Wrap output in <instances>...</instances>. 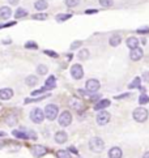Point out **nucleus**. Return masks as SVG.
<instances>
[{
    "label": "nucleus",
    "instance_id": "obj_1",
    "mask_svg": "<svg viewBox=\"0 0 149 158\" xmlns=\"http://www.w3.org/2000/svg\"><path fill=\"white\" fill-rule=\"evenodd\" d=\"M89 148H90V150L96 152V153H100V152L104 150L105 143H104V140L100 137H93L89 141Z\"/></svg>",
    "mask_w": 149,
    "mask_h": 158
},
{
    "label": "nucleus",
    "instance_id": "obj_2",
    "mask_svg": "<svg viewBox=\"0 0 149 158\" xmlns=\"http://www.w3.org/2000/svg\"><path fill=\"white\" fill-rule=\"evenodd\" d=\"M134 119L139 123H144L148 119V110L144 107H137L134 110Z\"/></svg>",
    "mask_w": 149,
    "mask_h": 158
},
{
    "label": "nucleus",
    "instance_id": "obj_3",
    "mask_svg": "<svg viewBox=\"0 0 149 158\" xmlns=\"http://www.w3.org/2000/svg\"><path fill=\"white\" fill-rule=\"evenodd\" d=\"M58 114H59V110H58V107H56L55 105H47V106H46V109H45V116L49 120L56 119Z\"/></svg>",
    "mask_w": 149,
    "mask_h": 158
},
{
    "label": "nucleus",
    "instance_id": "obj_4",
    "mask_svg": "<svg viewBox=\"0 0 149 158\" xmlns=\"http://www.w3.org/2000/svg\"><path fill=\"white\" fill-rule=\"evenodd\" d=\"M45 111L38 109V107H36V109H33L32 112H30V119L34 122V123H42L43 119H45Z\"/></svg>",
    "mask_w": 149,
    "mask_h": 158
},
{
    "label": "nucleus",
    "instance_id": "obj_5",
    "mask_svg": "<svg viewBox=\"0 0 149 158\" xmlns=\"http://www.w3.org/2000/svg\"><path fill=\"white\" fill-rule=\"evenodd\" d=\"M72 123V115L70 111H63L59 115V124L62 127H68Z\"/></svg>",
    "mask_w": 149,
    "mask_h": 158
},
{
    "label": "nucleus",
    "instance_id": "obj_6",
    "mask_svg": "<svg viewBox=\"0 0 149 158\" xmlns=\"http://www.w3.org/2000/svg\"><path fill=\"white\" fill-rule=\"evenodd\" d=\"M71 75H72V77L74 78V80H80V78H83V76H84V69H83V67L80 65V64L72 65V68H71Z\"/></svg>",
    "mask_w": 149,
    "mask_h": 158
},
{
    "label": "nucleus",
    "instance_id": "obj_7",
    "mask_svg": "<svg viewBox=\"0 0 149 158\" xmlns=\"http://www.w3.org/2000/svg\"><path fill=\"white\" fill-rule=\"evenodd\" d=\"M109 120H110V114L107 111H100L97 114V123L100 126H105V124L109 123Z\"/></svg>",
    "mask_w": 149,
    "mask_h": 158
},
{
    "label": "nucleus",
    "instance_id": "obj_8",
    "mask_svg": "<svg viewBox=\"0 0 149 158\" xmlns=\"http://www.w3.org/2000/svg\"><path fill=\"white\" fill-rule=\"evenodd\" d=\"M100 81L96 80V78H90V80L87 81V90L90 93H96L97 90L100 89Z\"/></svg>",
    "mask_w": 149,
    "mask_h": 158
},
{
    "label": "nucleus",
    "instance_id": "obj_9",
    "mask_svg": "<svg viewBox=\"0 0 149 158\" xmlns=\"http://www.w3.org/2000/svg\"><path fill=\"white\" fill-rule=\"evenodd\" d=\"M46 152H47V149H46L43 145H33L32 146V154L34 157H37V158L45 156Z\"/></svg>",
    "mask_w": 149,
    "mask_h": 158
},
{
    "label": "nucleus",
    "instance_id": "obj_10",
    "mask_svg": "<svg viewBox=\"0 0 149 158\" xmlns=\"http://www.w3.org/2000/svg\"><path fill=\"white\" fill-rule=\"evenodd\" d=\"M70 106L72 107L73 110H76V111H81L84 109V103H83V101H80L79 98L76 97H73L70 99Z\"/></svg>",
    "mask_w": 149,
    "mask_h": 158
},
{
    "label": "nucleus",
    "instance_id": "obj_11",
    "mask_svg": "<svg viewBox=\"0 0 149 158\" xmlns=\"http://www.w3.org/2000/svg\"><path fill=\"white\" fill-rule=\"evenodd\" d=\"M12 97H13V90H12V89L4 88V89L0 90V99L7 101V99H11Z\"/></svg>",
    "mask_w": 149,
    "mask_h": 158
},
{
    "label": "nucleus",
    "instance_id": "obj_12",
    "mask_svg": "<svg viewBox=\"0 0 149 158\" xmlns=\"http://www.w3.org/2000/svg\"><path fill=\"white\" fill-rule=\"evenodd\" d=\"M130 58H131V60H134V61L140 60L143 58V50L139 48V47L132 48V51H131V54H130Z\"/></svg>",
    "mask_w": 149,
    "mask_h": 158
},
{
    "label": "nucleus",
    "instance_id": "obj_13",
    "mask_svg": "<svg viewBox=\"0 0 149 158\" xmlns=\"http://www.w3.org/2000/svg\"><path fill=\"white\" fill-rule=\"evenodd\" d=\"M11 15H12V10H11L9 7H2L0 8V19L8 20L11 17Z\"/></svg>",
    "mask_w": 149,
    "mask_h": 158
},
{
    "label": "nucleus",
    "instance_id": "obj_14",
    "mask_svg": "<svg viewBox=\"0 0 149 158\" xmlns=\"http://www.w3.org/2000/svg\"><path fill=\"white\" fill-rule=\"evenodd\" d=\"M67 139H68V136H67V133L64 131H60V132H58L55 135V141L58 144H64L67 141Z\"/></svg>",
    "mask_w": 149,
    "mask_h": 158
},
{
    "label": "nucleus",
    "instance_id": "obj_15",
    "mask_svg": "<svg viewBox=\"0 0 149 158\" xmlns=\"http://www.w3.org/2000/svg\"><path fill=\"white\" fill-rule=\"evenodd\" d=\"M122 149H119L118 146L115 148H111L110 152H109V157L110 158H122Z\"/></svg>",
    "mask_w": 149,
    "mask_h": 158
},
{
    "label": "nucleus",
    "instance_id": "obj_16",
    "mask_svg": "<svg viewBox=\"0 0 149 158\" xmlns=\"http://www.w3.org/2000/svg\"><path fill=\"white\" fill-rule=\"evenodd\" d=\"M110 106V101L109 99H102V101H100L98 103H96V106H94V110H104V109H106V107H109Z\"/></svg>",
    "mask_w": 149,
    "mask_h": 158
},
{
    "label": "nucleus",
    "instance_id": "obj_17",
    "mask_svg": "<svg viewBox=\"0 0 149 158\" xmlns=\"http://www.w3.org/2000/svg\"><path fill=\"white\" fill-rule=\"evenodd\" d=\"M127 46H128V48H131V50L139 47V39L135 38V37H130V38L127 39Z\"/></svg>",
    "mask_w": 149,
    "mask_h": 158
},
{
    "label": "nucleus",
    "instance_id": "obj_18",
    "mask_svg": "<svg viewBox=\"0 0 149 158\" xmlns=\"http://www.w3.org/2000/svg\"><path fill=\"white\" fill-rule=\"evenodd\" d=\"M47 2L46 0H38V2H36V4H34V7H36L37 10H45L46 8H47Z\"/></svg>",
    "mask_w": 149,
    "mask_h": 158
},
{
    "label": "nucleus",
    "instance_id": "obj_19",
    "mask_svg": "<svg viewBox=\"0 0 149 158\" xmlns=\"http://www.w3.org/2000/svg\"><path fill=\"white\" fill-rule=\"evenodd\" d=\"M55 81H56V80H55V77H54V76H50V77L47 78V81H46V85H45V86L49 90H50V89H54V88L56 86Z\"/></svg>",
    "mask_w": 149,
    "mask_h": 158
},
{
    "label": "nucleus",
    "instance_id": "obj_20",
    "mask_svg": "<svg viewBox=\"0 0 149 158\" xmlns=\"http://www.w3.org/2000/svg\"><path fill=\"white\" fill-rule=\"evenodd\" d=\"M25 82H26V85H29V86H34V85H37V82H38V78L36 76H28L25 78Z\"/></svg>",
    "mask_w": 149,
    "mask_h": 158
},
{
    "label": "nucleus",
    "instance_id": "obj_21",
    "mask_svg": "<svg viewBox=\"0 0 149 158\" xmlns=\"http://www.w3.org/2000/svg\"><path fill=\"white\" fill-rule=\"evenodd\" d=\"M13 136L16 139H29L28 132H24V131H13Z\"/></svg>",
    "mask_w": 149,
    "mask_h": 158
},
{
    "label": "nucleus",
    "instance_id": "obj_22",
    "mask_svg": "<svg viewBox=\"0 0 149 158\" xmlns=\"http://www.w3.org/2000/svg\"><path fill=\"white\" fill-rule=\"evenodd\" d=\"M120 41H122V39H120V35L115 34V35H113L110 38V44H111L113 47H115V46H118V44L120 43Z\"/></svg>",
    "mask_w": 149,
    "mask_h": 158
},
{
    "label": "nucleus",
    "instance_id": "obj_23",
    "mask_svg": "<svg viewBox=\"0 0 149 158\" xmlns=\"http://www.w3.org/2000/svg\"><path fill=\"white\" fill-rule=\"evenodd\" d=\"M15 16H16V19H22V17H25V16H28V12H26L24 8H19V9L16 10Z\"/></svg>",
    "mask_w": 149,
    "mask_h": 158
},
{
    "label": "nucleus",
    "instance_id": "obj_24",
    "mask_svg": "<svg viewBox=\"0 0 149 158\" xmlns=\"http://www.w3.org/2000/svg\"><path fill=\"white\" fill-rule=\"evenodd\" d=\"M139 103H140V105H147V103H149V97H148L145 93L140 94V97H139Z\"/></svg>",
    "mask_w": 149,
    "mask_h": 158
},
{
    "label": "nucleus",
    "instance_id": "obj_25",
    "mask_svg": "<svg viewBox=\"0 0 149 158\" xmlns=\"http://www.w3.org/2000/svg\"><path fill=\"white\" fill-rule=\"evenodd\" d=\"M89 58V51L87 48H84L81 50V51L79 52V59H81V60H85V59H88Z\"/></svg>",
    "mask_w": 149,
    "mask_h": 158
},
{
    "label": "nucleus",
    "instance_id": "obj_26",
    "mask_svg": "<svg viewBox=\"0 0 149 158\" xmlns=\"http://www.w3.org/2000/svg\"><path fill=\"white\" fill-rule=\"evenodd\" d=\"M56 157L58 158H71V154H70V152H67V150H59L58 153H56Z\"/></svg>",
    "mask_w": 149,
    "mask_h": 158
},
{
    "label": "nucleus",
    "instance_id": "obj_27",
    "mask_svg": "<svg viewBox=\"0 0 149 158\" xmlns=\"http://www.w3.org/2000/svg\"><path fill=\"white\" fill-rule=\"evenodd\" d=\"M140 81H141V80H140V77H136V78H135V80H134V81H132V82H131V84H130V85H128V88H130V89L140 88Z\"/></svg>",
    "mask_w": 149,
    "mask_h": 158
},
{
    "label": "nucleus",
    "instance_id": "obj_28",
    "mask_svg": "<svg viewBox=\"0 0 149 158\" xmlns=\"http://www.w3.org/2000/svg\"><path fill=\"white\" fill-rule=\"evenodd\" d=\"M71 17H72V15H58V16H56V21L63 22V21H66V20L71 19Z\"/></svg>",
    "mask_w": 149,
    "mask_h": 158
},
{
    "label": "nucleus",
    "instance_id": "obj_29",
    "mask_svg": "<svg viewBox=\"0 0 149 158\" xmlns=\"http://www.w3.org/2000/svg\"><path fill=\"white\" fill-rule=\"evenodd\" d=\"M66 2V5L67 7H76V5H79V3H80V0H64Z\"/></svg>",
    "mask_w": 149,
    "mask_h": 158
},
{
    "label": "nucleus",
    "instance_id": "obj_30",
    "mask_svg": "<svg viewBox=\"0 0 149 158\" xmlns=\"http://www.w3.org/2000/svg\"><path fill=\"white\" fill-rule=\"evenodd\" d=\"M37 72L39 73V75H46V73H47V67L43 65V64L38 65L37 67Z\"/></svg>",
    "mask_w": 149,
    "mask_h": 158
},
{
    "label": "nucleus",
    "instance_id": "obj_31",
    "mask_svg": "<svg viewBox=\"0 0 149 158\" xmlns=\"http://www.w3.org/2000/svg\"><path fill=\"white\" fill-rule=\"evenodd\" d=\"M113 0H100V4L102 5V7H105V8H109V7H111L113 5Z\"/></svg>",
    "mask_w": 149,
    "mask_h": 158
},
{
    "label": "nucleus",
    "instance_id": "obj_32",
    "mask_svg": "<svg viewBox=\"0 0 149 158\" xmlns=\"http://www.w3.org/2000/svg\"><path fill=\"white\" fill-rule=\"evenodd\" d=\"M33 19H34V20H46V19H47V15H45V13L34 15V16H33Z\"/></svg>",
    "mask_w": 149,
    "mask_h": 158
},
{
    "label": "nucleus",
    "instance_id": "obj_33",
    "mask_svg": "<svg viewBox=\"0 0 149 158\" xmlns=\"http://www.w3.org/2000/svg\"><path fill=\"white\" fill-rule=\"evenodd\" d=\"M137 33L139 34H147V33H149V27H140V29H137Z\"/></svg>",
    "mask_w": 149,
    "mask_h": 158
},
{
    "label": "nucleus",
    "instance_id": "obj_34",
    "mask_svg": "<svg viewBox=\"0 0 149 158\" xmlns=\"http://www.w3.org/2000/svg\"><path fill=\"white\" fill-rule=\"evenodd\" d=\"M25 47H26V48H37V44L34 43V42H28V43L25 44Z\"/></svg>",
    "mask_w": 149,
    "mask_h": 158
},
{
    "label": "nucleus",
    "instance_id": "obj_35",
    "mask_svg": "<svg viewBox=\"0 0 149 158\" xmlns=\"http://www.w3.org/2000/svg\"><path fill=\"white\" fill-rule=\"evenodd\" d=\"M80 46H81V42H80V41H76V42H73V43L71 44V48H72V50H74V48L80 47Z\"/></svg>",
    "mask_w": 149,
    "mask_h": 158
},
{
    "label": "nucleus",
    "instance_id": "obj_36",
    "mask_svg": "<svg viewBox=\"0 0 149 158\" xmlns=\"http://www.w3.org/2000/svg\"><path fill=\"white\" fill-rule=\"evenodd\" d=\"M45 54H47V55H50V56H54V58H56V56H58V54H55L54 51H50V50H46Z\"/></svg>",
    "mask_w": 149,
    "mask_h": 158
},
{
    "label": "nucleus",
    "instance_id": "obj_37",
    "mask_svg": "<svg viewBox=\"0 0 149 158\" xmlns=\"http://www.w3.org/2000/svg\"><path fill=\"white\" fill-rule=\"evenodd\" d=\"M97 12H98V10H97V9H88V10H85V13H87V15H92V13H97Z\"/></svg>",
    "mask_w": 149,
    "mask_h": 158
},
{
    "label": "nucleus",
    "instance_id": "obj_38",
    "mask_svg": "<svg viewBox=\"0 0 149 158\" xmlns=\"http://www.w3.org/2000/svg\"><path fill=\"white\" fill-rule=\"evenodd\" d=\"M144 80H145L147 82H149V73H148V72L144 73Z\"/></svg>",
    "mask_w": 149,
    "mask_h": 158
},
{
    "label": "nucleus",
    "instance_id": "obj_39",
    "mask_svg": "<svg viewBox=\"0 0 149 158\" xmlns=\"http://www.w3.org/2000/svg\"><path fill=\"white\" fill-rule=\"evenodd\" d=\"M8 2H9L11 4H13V5H15V4H17V3H19V0H8Z\"/></svg>",
    "mask_w": 149,
    "mask_h": 158
},
{
    "label": "nucleus",
    "instance_id": "obj_40",
    "mask_svg": "<svg viewBox=\"0 0 149 158\" xmlns=\"http://www.w3.org/2000/svg\"><path fill=\"white\" fill-rule=\"evenodd\" d=\"M143 158H149V152H147V153L143 156Z\"/></svg>",
    "mask_w": 149,
    "mask_h": 158
},
{
    "label": "nucleus",
    "instance_id": "obj_41",
    "mask_svg": "<svg viewBox=\"0 0 149 158\" xmlns=\"http://www.w3.org/2000/svg\"><path fill=\"white\" fill-rule=\"evenodd\" d=\"M5 136V132H0V137H4Z\"/></svg>",
    "mask_w": 149,
    "mask_h": 158
},
{
    "label": "nucleus",
    "instance_id": "obj_42",
    "mask_svg": "<svg viewBox=\"0 0 149 158\" xmlns=\"http://www.w3.org/2000/svg\"><path fill=\"white\" fill-rule=\"evenodd\" d=\"M2 109H3V107H2V106H0V111H2Z\"/></svg>",
    "mask_w": 149,
    "mask_h": 158
}]
</instances>
